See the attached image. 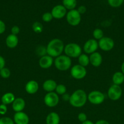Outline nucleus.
I'll use <instances>...</instances> for the list:
<instances>
[{"mask_svg":"<svg viewBox=\"0 0 124 124\" xmlns=\"http://www.w3.org/2000/svg\"><path fill=\"white\" fill-rule=\"evenodd\" d=\"M64 48V46L63 41L58 38H54L47 44L46 52L47 55L52 58H57L62 55Z\"/></svg>","mask_w":124,"mask_h":124,"instance_id":"f257e3e1","label":"nucleus"},{"mask_svg":"<svg viewBox=\"0 0 124 124\" xmlns=\"http://www.w3.org/2000/svg\"><path fill=\"white\" fill-rule=\"evenodd\" d=\"M88 100V95L86 92L81 89H79L73 92L70 95L69 103L72 107L75 108H81L83 107Z\"/></svg>","mask_w":124,"mask_h":124,"instance_id":"f03ea898","label":"nucleus"},{"mask_svg":"<svg viewBox=\"0 0 124 124\" xmlns=\"http://www.w3.org/2000/svg\"><path fill=\"white\" fill-rule=\"evenodd\" d=\"M56 69L60 71H66L71 67V59L66 55H60L57 57L54 61Z\"/></svg>","mask_w":124,"mask_h":124,"instance_id":"7ed1b4c3","label":"nucleus"},{"mask_svg":"<svg viewBox=\"0 0 124 124\" xmlns=\"http://www.w3.org/2000/svg\"><path fill=\"white\" fill-rule=\"evenodd\" d=\"M64 52L65 55L70 58H78L81 54V48L77 44L72 42L64 46Z\"/></svg>","mask_w":124,"mask_h":124,"instance_id":"20e7f679","label":"nucleus"},{"mask_svg":"<svg viewBox=\"0 0 124 124\" xmlns=\"http://www.w3.org/2000/svg\"><path fill=\"white\" fill-rule=\"evenodd\" d=\"M105 94L98 90H94L90 92L88 95V100L94 105H99L105 101Z\"/></svg>","mask_w":124,"mask_h":124,"instance_id":"39448f33","label":"nucleus"},{"mask_svg":"<svg viewBox=\"0 0 124 124\" xmlns=\"http://www.w3.org/2000/svg\"><path fill=\"white\" fill-rule=\"evenodd\" d=\"M81 15L78 12L77 10H69L66 14V21L69 25L77 26L81 22Z\"/></svg>","mask_w":124,"mask_h":124,"instance_id":"423d86ee","label":"nucleus"},{"mask_svg":"<svg viewBox=\"0 0 124 124\" xmlns=\"http://www.w3.org/2000/svg\"><path fill=\"white\" fill-rule=\"evenodd\" d=\"M59 97L55 92H49L46 93L44 98L45 105L50 108L55 107L59 103Z\"/></svg>","mask_w":124,"mask_h":124,"instance_id":"0eeeda50","label":"nucleus"},{"mask_svg":"<svg viewBox=\"0 0 124 124\" xmlns=\"http://www.w3.org/2000/svg\"><path fill=\"white\" fill-rule=\"evenodd\" d=\"M87 74L86 68L79 64L74 65L71 69V75L73 78L75 79H83Z\"/></svg>","mask_w":124,"mask_h":124,"instance_id":"6e6552de","label":"nucleus"},{"mask_svg":"<svg viewBox=\"0 0 124 124\" xmlns=\"http://www.w3.org/2000/svg\"><path fill=\"white\" fill-rule=\"evenodd\" d=\"M122 95V89L120 85L113 84L108 90V96L109 99L113 101H117Z\"/></svg>","mask_w":124,"mask_h":124,"instance_id":"1a4fd4ad","label":"nucleus"},{"mask_svg":"<svg viewBox=\"0 0 124 124\" xmlns=\"http://www.w3.org/2000/svg\"><path fill=\"white\" fill-rule=\"evenodd\" d=\"M98 47L102 50L105 51V52H108V51L111 50L114 48V41L111 38L103 36L102 39L98 41Z\"/></svg>","mask_w":124,"mask_h":124,"instance_id":"9d476101","label":"nucleus"},{"mask_svg":"<svg viewBox=\"0 0 124 124\" xmlns=\"http://www.w3.org/2000/svg\"><path fill=\"white\" fill-rule=\"evenodd\" d=\"M51 14L55 19H60L66 15L67 10L63 5L58 4L52 8Z\"/></svg>","mask_w":124,"mask_h":124,"instance_id":"9b49d317","label":"nucleus"},{"mask_svg":"<svg viewBox=\"0 0 124 124\" xmlns=\"http://www.w3.org/2000/svg\"><path fill=\"white\" fill-rule=\"evenodd\" d=\"M98 48V42L94 39L88 40L83 46V50L87 54H92L96 52Z\"/></svg>","mask_w":124,"mask_h":124,"instance_id":"f8f14e48","label":"nucleus"},{"mask_svg":"<svg viewBox=\"0 0 124 124\" xmlns=\"http://www.w3.org/2000/svg\"><path fill=\"white\" fill-rule=\"evenodd\" d=\"M13 121L15 124H29V117L26 113L23 111L17 112L13 116Z\"/></svg>","mask_w":124,"mask_h":124,"instance_id":"ddd939ff","label":"nucleus"},{"mask_svg":"<svg viewBox=\"0 0 124 124\" xmlns=\"http://www.w3.org/2000/svg\"><path fill=\"white\" fill-rule=\"evenodd\" d=\"M53 63V58L49 55L41 56L39 60V65L41 69H47L51 67Z\"/></svg>","mask_w":124,"mask_h":124,"instance_id":"4468645a","label":"nucleus"},{"mask_svg":"<svg viewBox=\"0 0 124 124\" xmlns=\"http://www.w3.org/2000/svg\"><path fill=\"white\" fill-rule=\"evenodd\" d=\"M39 85L36 81L30 80L28 81L25 85V90L28 94H34L38 92Z\"/></svg>","mask_w":124,"mask_h":124,"instance_id":"2eb2a0df","label":"nucleus"},{"mask_svg":"<svg viewBox=\"0 0 124 124\" xmlns=\"http://www.w3.org/2000/svg\"><path fill=\"white\" fill-rule=\"evenodd\" d=\"M89 58V63L95 67H98L102 63V56L98 52H94L91 54Z\"/></svg>","mask_w":124,"mask_h":124,"instance_id":"dca6fc26","label":"nucleus"},{"mask_svg":"<svg viewBox=\"0 0 124 124\" xmlns=\"http://www.w3.org/2000/svg\"><path fill=\"white\" fill-rule=\"evenodd\" d=\"M26 106L25 101L21 98H15L12 103V109L13 111L17 112H20L24 109Z\"/></svg>","mask_w":124,"mask_h":124,"instance_id":"f3484780","label":"nucleus"},{"mask_svg":"<svg viewBox=\"0 0 124 124\" xmlns=\"http://www.w3.org/2000/svg\"><path fill=\"white\" fill-rule=\"evenodd\" d=\"M18 38L17 35L10 34L7 36L6 39V44L7 47L9 48H14L18 46Z\"/></svg>","mask_w":124,"mask_h":124,"instance_id":"a211bd4d","label":"nucleus"},{"mask_svg":"<svg viewBox=\"0 0 124 124\" xmlns=\"http://www.w3.org/2000/svg\"><path fill=\"white\" fill-rule=\"evenodd\" d=\"M60 121V118L59 115L55 112H51L46 116V124H59Z\"/></svg>","mask_w":124,"mask_h":124,"instance_id":"6ab92c4d","label":"nucleus"},{"mask_svg":"<svg viewBox=\"0 0 124 124\" xmlns=\"http://www.w3.org/2000/svg\"><path fill=\"white\" fill-rule=\"evenodd\" d=\"M57 85V83L54 80L47 79L43 82V88L44 90L49 93V92H52L55 90Z\"/></svg>","mask_w":124,"mask_h":124,"instance_id":"aec40b11","label":"nucleus"},{"mask_svg":"<svg viewBox=\"0 0 124 124\" xmlns=\"http://www.w3.org/2000/svg\"><path fill=\"white\" fill-rule=\"evenodd\" d=\"M113 84L120 85L124 82V75L122 71H117L114 73L112 77Z\"/></svg>","mask_w":124,"mask_h":124,"instance_id":"412c9836","label":"nucleus"},{"mask_svg":"<svg viewBox=\"0 0 124 124\" xmlns=\"http://www.w3.org/2000/svg\"><path fill=\"white\" fill-rule=\"evenodd\" d=\"M15 99V96L14 94L11 92H8L3 95L1 97V102L2 104H4V105H8V104H10L13 103Z\"/></svg>","mask_w":124,"mask_h":124,"instance_id":"4be33fe9","label":"nucleus"},{"mask_svg":"<svg viewBox=\"0 0 124 124\" xmlns=\"http://www.w3.org/2000/svg\"><path fill=\"white\" fill-rule=\"evenodd\" d=\"M78 61H79V65L86 67V66L89 64V58L85 53H81L79 57H78Z\"/></svg>","mask_w":124,"mask_h":124,"instance_id":"5701e85b","label":"nucleus"},{"mask_svg":"<svg viewBox=\"0 0 124 124\" xmlns=\"http://www.w3.org/2000/svg\"><path fill=\"white\" fill-rule=\"evenodd\" d=\"M63 6L66 10L75 9L77 6V0H63Z\"/></svg>","mask_w":124,"mask_h":124,"instance_id":"b1692460","label":"nucleus"},{"mask_svg":"<svg viewBox=\"0 0 124 124\" xmlns=\"http://www.w3.org/2000/svg\"><path fill=\"white\" fill-rule=\"evenodd\" d=\"M32 30H34V31L36 33H41V32L43 30V25L40 22L36 21L32 24Z\"/></svg>","mask_w":124,"mask_h":124,"instance_id":"393cba45","label":"nucleus"},{"mask_svg":"<svg viewBox=\"0 0 124 124\" xmlns=\"http://www.w3.org/2000/svg\"><path fill=\"white\" fill-rule=\"evenodd\" d=\"M66 87L63 84H58L57 85L55 88V93L57 94L60 95H63L66 93Z\"/></svg>","mask_w":124,"mask_h":124,"instance_id":"a878e982","label":"nucleus"},{"mask_svg":"<svg viewBox=\"0 0 124 124\" xmlns=\"http://www.w3.org/2000/svg\"><path fill=\"white\" fill-rule=\"evenodd\" d=\"M92 35L96 40H100L103 37V31L100 29H96L93 31Z\"/></svg>","mask_w":124,"mask_h":124,"instance_id":"bb28decb","label":"nucleus"},{"mask_svg":"<svg viewBox=\"0 0 124 124\" xmlns=\"http://www.w3.org/2000/svg\"><path fill=\"white\" fill-rule=\"evenodd\" d=\"M124 0H108V2L109 6L114 8L119 7L124 3Z\"/></svg>","mask_w":124,"mask_h":124,"instance_id":"cd10ccee","label":"nucleus"},{"mask_svg":"<svg viewBox=\"0 0 124 124\" xmlns=\"http://www.w3.org/2000/svg\"><path fill=\"white\" fill-rule=\"evenodd\" d=\"M10 71L7 68L4 67L0 70V76L4 79H7L10 76Z\"/></svg>","mask_w":124,"mask_h":124,"instance_id":"c85d7f7f","label":"nucleus"},{"mask_svg":"<svg viewBox=\"0 0 124 124\" xmlns=\"http://www.w3.org/2000/svg\"><path fill=\"white\" fill-rule=\"evenodd\" d=\"M53 18L51 12H46L42 16V19L43 20V21L46 22V23H49V22L51 21Z\"/></svg>","mask_w":124,"mask_h":124,"instance_id":"c756f323","label":"nucleus"},{"mask_svg":"<svg viewBox=\"0 0 124 124\" xmlns=\"http://www.w3.org/2000/svg\"><path fill=\"white\" fill-rule=\"evenodd\" d=\"M0 124H15V123L10 117H2L0 118Z\"/></svg>","mask_w":124,"mask_h":124,"instance_id":"7c9ffc66","label":"nucleus"},{"mask_svg":"<svg viewBox=\"0 0 124 124\" xmlns=\"http://www.w3.org/2000/svg\"><path fill=\"white\" fill-rule=\"evenodd\" d=\"M36 53H37V54L38 55L41 56V57L46 55V54L47 53V52H46V47H43V46L38 47L36 48Z\"/></svg>","mask_w":124,"mask_h":124,"instance_id":"2f4dec72","label":"nucleus"},{"mask_svg":"<svg viewBox=\"0 0 124 124\" xmlns=\"http://www.w3.org/2000/svg\"><path fill=\"white\" fill-rule=\"evenodd\" d=\"M78 119L80 122H81V123L85 121H86L87 120V116L85 113H80L78 115Z\"/></svg>","mask_w":124,"mask_h":124,"instance_id":"473e14b6","label":"nucleus"},{"mask_svg":"<svg viewBox=\"0 0 124 124\" xmlns=\"http://www.w3.org/2000/svg\"><path fill=\"white\" fill-rule=\"evenodd\" d=\"M19 31H20V29L17 25H14L11 29V34H12V35H17H17L19 33Z\"/></svg>","mask_w":124,"mask_h":124,"instance_id":"72a5a7b5","label":"nucleus"},{"mask_svg":"<svg viewBox=\"0 0 124 124\" xmlns=\"http://www.w3.org/2000/svg\"><path fill=\"white\" fill-rule=\"evenodd\" d=\"M7 111V107L6 105L1 104L0 105V115H6Z\"/></svg>","mask_w":124,"mask_h":124,"instance_id":"f704fd0d","label":"nucleus"},{"mask_svg":"<svg viewBox=\"0 0 124 124\" xmlns=\"http://www.w3.org/2000/svg\"><path fill=\"white\" fill-rule=\"evenodd\" d=\"M6 26L5 23L2 21V20L0 19V35L3 33L5 31H6Z\"/></svg>","mask_w":124,"mask_h":124,"instance_id":"c9c22d12","label":"nucleus"},{"mask_svg":"<svg viewBox=\"0 0 124 124\" xmlns=\"http://www.w3.org/2000/svg\"><path fill=\"white\" fill-rule=\"evenodd\" d=\"M77 11L80 15H83L86 12V7L85 6H80L77 8Z\"/></svg>","mask_w":124,"mask_h":124,"instance_id":"e433bc0d","label":"nucleus"},{"mask_svg":"<svg viewBox=\"0 0 124 124\" xmlns=\"http://www.w3.org/2000/svg\"><path fill=\"white\" fill-rule=\"evenodd\" d=\"M5 65H6V61L4 58L0 55V70L5 67Z\"/></svg>","mask_w":124,"mask_h":124,"instance_id":"4c0bfd02","label":"nucleus"},{"mask_svg":"<svg viewBox=\"0 0 124 124\" xmlns=\"http://www.w3.org/2000/svg\"><path fill=\"white\" fill-rule=\"evenodd\" d=\"M95 124H109V123L108 122V121H106V120L100 119L97 121Z\"/></svg>","mask_w":124,"mask_h":124,"instance_id":"58836bf2","label":"nucleus"},{"mask_svg":"<svg viewBox=\"0 0 124 124\" xmlns=\"http://www.w3.org/2000/svg\"><path fill=\"white\" fill-rule=\"evenodd\" d=\"M69 99H70V95L69 94L65 93V94H64L63 95V99L64 101H69Z\"/></svg>","mask_w":124,"mask_h":124,"instance_id":"ea45409f","label":"nucleus"},{"mask_svg":"<svg viewBox=\"0 0 124 124\" xmlns=\"http://www.w3.org/2000/svg\"><path fill=\"white\" fill-rule=\"evenodd\" d=\"M81 124H94L93 123V122H92V121H89V120H86V121H85V122H82Z\"/></svg>","mask_w":124,"mask_h":124,"instance_id":"a19ab883","label":"nucleus"},{"mask_svg":"<svg viewBox=\"0 0 124 124\" xmlns=\"http://www.w3.org/2000/svg\"><path fill=\"white\" fill-rule=\"evenodd\" d=\"M121 71L123 73V74L124 75V62L121 65Z\"/></svg>","mask_w":124,"mask_h":124,"instance_id":"79ce46f5","label":"nucleus"}]
</instances>
